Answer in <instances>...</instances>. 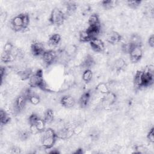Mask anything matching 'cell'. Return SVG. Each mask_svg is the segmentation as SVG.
<instances>
[{
	"label": "cell",
	"instance_id": "cell-1",
	"mask_svg": "<svg viewBox=\"0 0 154 154\" xmlns=\"http://www.w3.org/2000/svg\"><path fill=\"white\" fill-rule=\"evenodd\" d=\"M30 22V17L27 13H21L14 16L10 20V26L15 32H22L26 29Z\"/></svg>",
	"mask_w": 154,
	"mask_h": 154
},
{
	"label": "cell",
	"instance_id": "cell-2",
	"mask_svg": "<svg viewBox=\"0 0 154 154\" xmlns=\"http://www.w3.org/2000/svg\"><path fill=\"white\" fill-rule=\"evenodd\" d=\"M41 137V144L42 147L45 150L51 149L53 148L56 143L57 137L56 132L52 128H48L42 132Z\"/></svg>",
	"mask_w": 154,
	"mask_h": 154
},
{
	"label": "cell",
	"instance_id": "cell-3",
	"mask_svg": "<svg viewBox=\"0 0 154 154\" xmlns=\"http://www.w3.org/2000/svg\"><path fill=\"white\" fill-rule=\"evenodd\" d=\"M29 85L31 88H38L45 91L49 90L45 81L43 70L40 69L32 73L29 79Z\"/></svg>",
	"mask_w": 154,
	"mask_h": 154
},
{
	"label": "cell",
	"instance_id": "cell-4",
	"mask_svg": "<svg viewBox=\"0 0 154 154\" xmlns=\"http://www.w3.org/2000/svg\"><path fill=\"white\" fill-rule=\"evenodd\" d=\"M66 19L64 13L59 8H54L50 14L49 21L51 24L55 26L61 25Z\"/></svg>",
	"mask_w": 154,
	"mask_h": 154
},
{
	"label": "cell",
	"instance_id": "cell-5",
	"mask_svg": "<svg viewBox=\"0 0 154 154\" xmlns=\"http://www.w3.org/2000/svg\"><path fill=\"white\" fill-rule=\"evenodd\" d=\"M28 102V99L25 93L17 96L14 102L13 107L15 112L16 113H20L23 111Z\"/></svg>",
	"mask_w": 154,
	"mask_h": 154
},
{
	"label": "cell",
	"instance_id": "cell-6",
	"mask_svg": "<svg viewBox=\"0 0 154 154\" xmlns=\"http://www.w3.org/2000/svg\"><path fill=\"white\" fill-rule=\"evenodd\" d=\"M41 57L43 63L47 66H49L55 63L57 58V54L52 49L46 50Z\"/></svg>",
	"mask_w": 154,
	"mask_h": 154
},
{
	"label": "cell",
	"instance_id": "cell-7",
	"mask_svg": "<svg viewBox=\"0 0 154 154\" xmlns=\"http://www.w3.org/2000/svg\"><path fill=\"white\" fill-rule=\"evenodd\" d=\"M30 50L32 55L35 57L42 56L46 51L43 43L37 40H34L32 42L30 46Z\"/></svg>",
	"mask_w": 154,
	"mask_h": 154
},
{
	"label": "cell",
	"instance_id": "cell-8",
	"mask_svg": "<svg viewBox=\"0 0 154 154\" xmlns=\"http://www.w3.org/2000/svg\"><path fill=\"white\" fill-rule=\"evenodd\" d=\"M143 50L140 46H132L131 48L129 55L130 61L132 63H137L139 62L143 57Z\"/></svg>",
	"mask_w": 154,
	"mask_h": 154
},
{
	"label": "cell",
	"instance_id": "cell-9",
	"mask_svg": "<svg viewBox=\"0 0 154 154\" xmlns=\"http://www.w3.org/2000/svg\"><path fill=\"white\" fill-rule=\"evenodd\" d=\"M89 43L91 49L95 52L100 53L103 52L105 50V43L102 40L99 38H96L91 40Z\"/></svg>",
	"mask_w": 154,
	"mask_h": 154
},
{
	"label": "cell",
	"instance_id": "cell-10",
	"mask_svg": "<svg viewBox=\"0 0 154 154\" xmlns=\"http://www.w3.org/2000/svg\"><path fill=\"white\" fill-rule=\"evenodd\" d=\"M122 39V35L117 31H112L109 32L107 34L106 37V42L112 45H115L119 43V42H120Z\"/></svg>",
	"mask_w": 154,
	"mask_h": 154
},
{
	"label": "cell",
	"instance_id": "cell-11",
	"mask_svg": "<svg viewBox=\"0 0 154 154\" xmlns=\"http://www.w3.org/2000/svg\"><path fill=\"white\" fill-rule=\"evenodd\" d=\"M60 102L63 107L66 108H71L75 106L76 103V100L72 96L66 94L63 96L61 97Z\"/></svg>",
	"mask_w": 154,
	"mask_h": 154
},
{
	"label": "cell",
	"instance_id": "cell-12",
	"mask_svg": "<svg viewBox=\"0 0 154 154\" xmlns=\"http://www.w3.org/2000/svg\"><path fill=\"white\" fill-rule=\"evenodd\" d=\"M56 135L57 138L62 139V140H66L70 138L72 135H73V129L70 128L64 127L56 132Z\"/></svg>",
	"mask_w": 154,
	"mask_h": 154
},
{
	"label": "cell",
	"instance_id": "cell-13",
	"mask_svg": "<svg viewBox=\"0 0 154 154\" xmlns=\"http://www.w3.org/2000/svg\"><path fill=\"white\" fill-rule=\"evenodd\" d=\"M91 99V94L90 91H87L84 92L81 94V96L79 97L78 100V104L79 106L81 108H86L88 105Z\"/></svg>",
	"mask_w": 154,
	"mask_h": 154
},
{
	"label": "cell",
	"instance_id": "cell-14",
	"mask_svg": "<svg viewBox=\"0 0 154 154\" xmlns=\"http://www.w3.org/2000/svg\"><path fill=\"white\" fill-rule=\"evenodd\" d=\"M117 100V95L112 91H109L108 93L105 94L102 98V103L103 106H112Z\"/></svg>",
	"mask_w": 154,
	"mask_h": 154
},
{
	"label": "cell",
	"instance_id": "cell-15",
	"mask_svg": "<svg viewBox=\"0 0 154 154\" xmlns=\"http://www.w3.org/2000/svg\"><path fill=\"white\" fill-rule=\"evenodd\" d=\"M133 84L134 87L137 89H141L144 88L143 81V70H137L134 76Z\"/></svg>",
	"mask_w": 154,
	"mask_h": 154
},
{
	"label": "cell",
	"instance_id": "cell-16",
	"mask_svg": "<svg viewBox=\"0 0 154 154\" xmlns=\"http://www.w3.org/2000/svg\"><path fill=\"white\" fill-rule=\"evenodd\" d=\"M25 93L26 95L28 101L33 105H38L40 102V96L37 94L36 93L32 92L30 89H27Z\"/></svg>",
	"mask_w": 154,
	"mask_h": 154
},
{
	"label": "cell",
	"instance_id": "cell-17",
	"mask_svg": "<svg viewBox=\"0 0 154 154\" xmlns=\"http://www.w3.org/2000/svg\"><path fill=\"white\" fill-rule=\"evenodd\" d=\"M95 64L94 58L90 54H87L81 63V67L84 70L91 69Z\"/></svg>",
	"mask_w": 154,
	"mask_h": 154
},
{
	"label": "cell",
	"instance_id": "cell-18",
	"mask_svg": "<svg viewBox=\"0 0 154 154\" xmlns=\"http://www.w3.org/2000/svg\"><path fill=\"white\" fill-rule=\"evenodd\" d=\"M87 32L89 34L91 40L98 38L101 31L100 26H88L86 29Z\"/></svg>",
	"mask_w": 154,
	"mask_h": 154
},
{
	"label": "cell",
	"instance_id": "cell-19",
	"mask_svg": "<svg viewBox=\"0 0 154 154\" xmlns=\"http://www.w3.org/2000/svg\"><path fill=\"white\" fill-rule=\"evenodd\" d=\"M61 40V35L58 33L52 34L48 38V45L51 46H57Z\"/></svg>",
	"mask_w": 154,
	"mask_h": 154
},
{
	"label": "cell",
	"instance_id": "cell-20",
	"mask_svg": "<svg viewBox=\"0 0 154 154\" xmlns=\"http://www.w3.org/2000/svg\"><path fill=\"white\" fill-rule=\"evenodd\" d=\"M126 66V63L123 58H118L113 63V67L117 72L122 70Z\"/></svg>",
	"mask_w": 154,
	"mask_h": 154
},
{
	"label": "cell",
	"instance_id": "cell-21",
	"mask_svg": "<svg viewBox=\"0 0 154 154\" xmlns=\"http://www.w3.org/2000/svg\"><path fill=\"white\" fill-rule=\"evenodd\" d=\"M88 26H100V21L97 13L91 14L88 19Z\"/></svg>",
	"mask_w": 154,
	"mask_h": 154
},
{
	"label": "cell",
	"instance_id": "cell-22",
	"mask_svg": "<svg viewBox=\"0 0 154 154\" xmlns=\"http://www.w3.org/2000/svg\"><path fill=\"white\" fill-rule=\"evenodd\" d=\"M33 73L34 72H32V70L31 69L27 68L18 72L17 74L22 80L26 81V80H29V79L30 78V77L31 76Z\"/></svg>",
	"mask_w": 154,
	"mask_h": 154
},
{
	"label": "cell",
	"instance_id": "cell-23",
	"mask_svg": "<svg viewBox=\"0 0 154 154\" xmlns=\"http://www.w3.org/2000/svg\"><path fill=\"white\" fill-rule=\"evenodd\" d=\"M43 120L46 124L51 123L54 120V112L51 108H48L44 112Z\"/></svg>",
	"mask_w": 154,
	"mask_h": 154
},
{
	"label": "cell",
	"instance_id": "cell-24",
	"mask_svg": "<svg viewBox=\"0 0 154 154\" xmlns=\"http://www.w3.org/2000/svg\"><path fill=\"white\" fill-rule=\"evenodd\" d=\"M129 42L132 46H142V39L140 35L137 34H134L131 35Z\"/></svg>",
	"mask_w": 154,
	"mask_h": 154
},
{
	"label": "cell",
	"instance_id": "cell-25",
	"mask_svg": "<svg viewBox=\"0 0 154 154\" xmlns=\"http://www.w3.org/2000/svg\"><path fill=\"white\" fill-rule=\"evenodd\" d=\"M16 58V56L13 53L2 52L1 60L2 63L7 64V63L13 62Z\"/></svg>",
	"mask_w": 154,
	"mask_h": 154
},
{
	"label": "cell",
	"instance_id": "cell-26",
	"mask_svg": "<svg viewBox=\"0 0 154 154\" xmlns=\"http://www.w3.org/2000/svg\"><path fill=\"white\" fill-rule=\"evenodd\" d=\"M11 120V117L8 115V114L3 109H1L0 110V121L1 125L2 126L7 125Z\"/></svg>",
	"mask_w": 154,
	"mask_h": 154
},
{
	"label": "cell",
	"instance_id": "cell-27",
	"mask_svg": "<svg viewBox=\"0 0 154 154\" xmlns=\"http://www.w3.org/2000/svg\"><path fill=\"white\" fill-rule=\"evenodd\" d=\"M118 1L115 0H103L100 2L102 7L105 10H110L117 5Z\"/></svg>",
	"mask_w": 154,
	"mask_h": 154
},
{
	"label": "cell",
	"instance_id": "cell-28",
	"mask_svg": "<svg viewBox=\"0 0 154 154\" xmlns=\"http://www.w3.org/2000/svg\"><path fill=\"white\" fill-rule=\"evenodd\" d=\"M96 91L102 94H106L110 91V90L108 86V85L105 82H100L95 87Z\"/></svg>",
	"mask_w": 154,
	"mask_h": 154
},
{
	"label": "cell",
	"instance_id": "cell-29",
	"mask_svg": "<svg viewBox=\"0 0 154 154\" xmlns=\"http://www.w3.org/2000/svg\"><path fill=\"white\" fill-rule=\"evenodd\" d=\"M46 123L43 120V119L39 117L37 119V120L35 122V123L31 125H34L38 129L39 133H42L46 129Z\"/></svg>",
	"mask_w": 154,
	"mask_h": 154
},
{
	"label": "cell",
	"instance_id": "cell-30",
	"mask_svg": "<svg viewBox=\"0 0 154 154\" xmlns=\"http://www.w3.org/2000/svg\"><path fill=\"white\" fill-rule=\"evenodd\" d=\"M93 72L91 69H85L82 74V79L85 83L90 82L93 78Z\"/></svg>",
	"mask_w": 154,
	"mask_h": 154
},
{
	"label": "cell",
	"instance_id": "cell-31",
	"mask_svg": "<svg viewBox=\"0 0 154 154\" xmlns=\"http://www.w3.org/2000/svg\"><path fill=\"white\" fill-rule=\"evenodd\" d=\"M65 5L67 13L68 14H72L76 11L77 8V5L74 1H67L66 2Z\"/></svg>",
	"mask_w": 154,
	"mask_h": 154
},
{
	"label": "cell",
	"instance_id": "cell-32",
	"mask_svg": "<svg viewBox=\"0 0 154 154\" xmlns=\"http://www.w3.org/2000/svg\"><path fill=\"white\" fill-rule=\"evenodd\" d=\"M79 40L82 43H87L90 42L91 40V38H90L89 34L87 32L86 29L83 30L81 31L79 34Z\"/></svg>",
	"mask_w": 154,
	"mask_h": 154
},
{
	"label": "cell",
	"instance_id": "cell-33",
	"mask_svg": "<svg viewBox=\"0 0 154 154\" xmlns=\"http://www.w3.org/2000/svg\"><path fill=\"white\" fill-rule=\"evenodd\" d=\"M141 3H142V1L140 0H132V1L129 0L126 1L127 5L130 8H132V9H137L140 6Z\"/></svg>",
	"mask_w": 154,
	"mask_h": 154
},
{
	"label": "cell",
	"instance_id": "cell-34",
	"mask_svg": "<svg viewBox=\"0 0 154 154\" xmlns=\"http://www.w3.org/2000/svg\"><path fill=\"white\" fill-rule=\"evenodd\" d=\"M31 135L29 130H22V131H19V138L22 140V141H25V140H28L30 135Z\"/></svg>",
	"mask_w": 154,
	"mask_h": 154
},
{
	"label": "cell",
	"instance_id": "cell-35",
	"mask_svg": "<svg viewBox=\"0 0 154 154\" xmlns=\"http://www.w3.org/2000/svg\"><path fill=\"white\" fill-rule=\"evenodd\" d=\"M132 48V45L128 42L127 43H123L121 46V51L123 54H129L131 48Z\"/></svg>",
	"mask_w": 154,
	"mask_h": 154
},
{
	"label": "cell",
	"instance_id": "cell-36",
	"mask_svg": "<svg viewBox=\"0 0 154 154\" xmlns=\"http://www.w3.org/2000/svg\"><path fill=\"white\" fill-rule=\"evenodd\" d=\"M147 140L151 143H154V128L153 127H152L150 129H149V131L147 132V135H146Z\"/></svg>",
	"mask_w": 154,
	"mask_h": 154
},
{
	"label": "cell",
	"instance_id": "cell-37",
	"mask_svg": "<svg viewBox=\"0 0 154 154\" xmlns=\"http://www.w3.org/2000/svg\"><path fill=\"white\" fill-rule=\"evenodd\" d=\"M72 129H73V135H77L80 134L82 132L83 126L81 124L76 125L73 128H72Z\"/></svg>",
	"mask_w": 154,
	"mask_h": 154
},
{
	"label": "cell",
	"instance_id": "cell-38",
	"mask_svg": "<svg viewBox=\"0 0 154 154\" xmlns=\"http://www.w3.org/2000/svg\"><path fill=\"white\" fill-rule=\"evenodd\" d=\"M135 152L139 153H144L146 152V148L143 146V145H138L135 146Z\"/></svg>",
	"mask_w": 154,
	"mask_h": 154
},
{
	"label": "cell",
	"instance_id": "cell-39",
	"mask_svg": "<svg viewBox=\"0 0 154 154\" xmlns=\"http://www.w3.org/2000/svg\"><path fill=\"white\" fill-rule=\"evenodd\" d=\"M7 74V69L5 67L1 66V69H0V75H1V83H2L3 81V79L4 77H5Z\"/></svg>",
	"mask_w": 154,
	"mask_h": 154
},
{
	"label": "cell",
	"instance_id": "cell-40",
	"mask_svg": "<svg viewBox=\"0 0 154 154\" xmlns=\"http://www.w3.org/2000/svg\"><path fill=\"white\" fill-rule=\"evenodd\" d=\"M147 43L148 45L151 48H153L154 47V35L153 34H151L147 40Z\"/></svg>",
	"mask_w": 154,
	"mask_h": 154
},
{
	"label": "cell",
	"instance_id": "cell-41",
	"mask_svg": "<svg viewBox=\"0 0 154 154\" xmlns=\"http://www.w3.org/2000/svg\"><path fill=\"white\" fill-rule=\"evenodd\" d=\"M11 150V153H20V148H19L17 146L13 147Z\"/></svg>",
	"mask_w": 154,
	"mask_h": 154
},
{
	"label": "cell",
	"instance_id": "cell-42",
	"mask_svg": "<svg viewBox=\"0 0 154 154\" xmlns=\"http://www.w3.org/2000/svg\"><path fill=\"white\" fill-rule=\"evenodd\" d=\"M82 149H81V148H79V149H77V150H76L75 153H78V154H81V153H83Z\"/></svg>",
	"mask_w": 154,
	"mask_h": 154
}]
</instances>
